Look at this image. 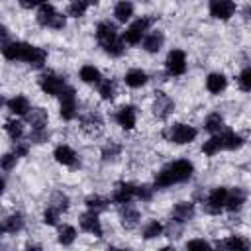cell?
<instances>
[{
    "instance_id": "cell-1",
    "label": "cell",
    "mask_w": 251,
    "mask_h": 251,
    "mask_svg": "<svg viewBox=\"0 0 251 251\" xmlns=\"http://www.w3.org/2000/svg\"><path fill=\"white\" fill-rule=\"evenodd\" d=\"M192 163L188 161H175L171 165H167L165 169H161L155 176V186H171L176 182H184L192 176Z\"/></svg>"
},
{
    "instance_id": "cell-2",
    "label": "cell",
    "mask_w": 251,
    "mask_h": 251,
    "mask_svg": "<svg viewBox=\"0 0 251 251\" xmlns=\"http://www.w3.org/2000/svg\"><path fill=\"white\" fill-rule=\"evenodd\" d=\"M37 22L45 27L61 29L65 27V16H61L51 4H39L37 6Z\"/></svg>"
},
{
    "instance_id": "cell-3",
    "label": "cell",
    "mask_w": 251,
    "mask_h": 251,
    "mask_svg": "<svg viewBox=\"0 0 251 251\" xmlns=\"http://www.w3.org/2000/svg\"><path fill=\"white\" fill-rule=\"evenodd\" d=\"M163 135L173 143H190L196 137V129L186 124H175L169 129H165Z\"/></svg>"
},
{
    "instance_id": "cell-4",
    "label": "cell",
    "mask_w": 251,
    "mask_h": 251,
    "mask_svg": "<svg viewBox=\"0 0 251 251\" xmlns=\"http://www.w3.org/2000/svg\"><path fill=\"white\" fill-rule=\"evenodd\" d=\"M151 24H153V18H139V20H135V22L126 29V33H124V39H122V41L131 43V45L139 43V41H141V37H143V33H145V29H147Z\"/></svg>"
},
{
    "instance_id": "cell-5",
    "label": "cell",
    "mask_w": 251,
    "mask_h": 251,
    "mask_svg": "<svg viewBox=\"0 0 251 251\" xmlns=\"http://www.w3.org/2000/svg\"><path fill=\"white\" fill-rule=\"evenodd\" d=\"M29 47H31L29 43L12 41V43H4L2 45V53L10 61H25L27 59V53H29Z\"/></svg>"
},
{
    "instance_id": "cell-6",
    "label": "cell",
    "mask_w": 251,
    "mask_h": 251,
    "mask_svg": "<svg viewBox=\"0 0 251 251\" xmlns=\"http://www.w3.org/2000/svg\"><path fill=\"white\" fill-rule=\"evenodd\" d=\"M226 194H227V188H222V186L214 188L208 194L206 202H204V210L208 214H220L222 208H224V204H226Z\"/></svg>"
},
{
    "instance_id": "cell-7",
    "label": "cell",
    "mask_w": 251,
    "mask_h": 251,
    "mask_svg": "<svg viewBox=\"0 0 251 251\" xmlns=\"http://www.w3.org/2000/svg\"><path fill=\"white\" fill-rule=\"evenodd\" d=\"M61 96V116L65 120H73L76 116V100H75V90L71 86H65Z\"/></svg>"
},
{
    "instance_id": "cell-8",
    "label": "cell",
    "mask_w": 251,
    "mask_h": 251,
    "mask_svg": "<svg viewBox=\"0 0 251 251\" xmlns=\"http://www.w3.org/2000/svg\"><path fill=\"white\" fill-rule=\"evenodd\" d=\"M39 86H41L43 92L53 94V96H59L63 92V88H65V82L55 73H43L39 76Z\"/></svg>"
},
{
    "instance_id": "cell-9",
    "label": "cell",
    "mask_w": 251,
    "mask_h": 251,
    "mask_svg": "<svg viewBox=\"0 0 251 251\" xmlns=\"http://www.w3.org/2000/svg\"><path fill=\"white\" fill-rule=\"evenodd\" d=\"M165 67L171 75H182L186 71V57L180 49H173L169 55H167V61H165Z\"/></svg>"
},
{
    "instance_id": "cell-10",
    "label": "cell",
    "mask_w": 251,
    "mask_h": 251,
    "mask_svg": "<svg viewBox=\"0 0 251 251\" xmlns=\"http://www.w3.org/2000/svg\"><path fill=\"white\" fill-rule=\"evenodd\" d=\"M235 12V4L229 2V0H212L210 2V14L214 18H220V20H227L231 18Z\"/></svg>"
},
{
    "instance_id": "cell-11",
    "label": "cell",
    "mask_w": 251,
    "mask_h": 251,
    "mask_svg": "<svg viewBox=\"0 0 251 251\" xmlns=\"http://www.w3.org/2000/svg\"><path fill=\"white\" fill-rule=\"evenodd\" d=\"M133 196H135V184H131V182H120L118 188L114 190L112 200L116 204H129Z\"/></svg>"
},
{
    "instance_id": "cell-12",
    "label": "cell",
    "mask_w": 251,
    "mask_h": 251,
    "mask_svg": "<svg viewBox=\"0 0 251 251\" xmlns=\"http://www.w3.org/2000/svg\"><path fill=\"white\" fill-rule=\"evenodd\" d=\"M175 104L173 100L165 94V92H157V98H155V104H153V112L157 118H167L171 112H173Z\"/></svg>"
},
{
    "instance_id": "cell-13",
    "label": "cell",
    "mask_w": 251,
    "mask_h": 251,
    "mask_svg": "<svg viewBox=\"0 0 251 251\" xmlns=\"http://www.w3.org/2000/svg\"><path fill=\"white\" fill-rule=\"evenodd\" d=\"M96 37H98V41H100V45H106V43H110L112 39H116L118 37V29H116V25L112 24V22H100L98 24V27H96Z\"/></svg>"
},
{
    "instance_id": "cell-14",
    "label": "cell",
    "mask_w": 251,
    "mask_h": 251,
    "mask_svg": "<svg viewBox=\"0 0 251 251\" xmlns=\"http://www.w3.org/2000/svg\"><path fill=\"white\" fill-rule=\"evenodd\" d=\"M80 227H82L84 231H88V233L96 235V237H100V235H102L100 220H98V216H96V214H92V212H86V214H82V216H80Z\"/></svg>"
},
{
    "instance_id": "cell-15",
    "label": "cell",
    "mask_w": 251,
    "mask_h": 251,
    "mask_svg": "<svg viewBox=\"0 0 251 251\" xmlns=\"http://www.w3.org/2000/svg\"><path fill=\"white\" fill-rule=\"evenodd\" d=\"M116 122L124 127V129H131L135 126V108L133 106H124L118 110L116 114Z\"/></svg>"
},
{
    "instance_id": "cell-16",
    "label": "cell",
    "mask_w": 251,
    "mask_h": 251,
    "mask_svg": "<svg viewBox=\"0 0 251 251\" xmlns=\"http://www.w3.org/2000/svg\"><path fill=\"white\" fill-rule=\"evenodd\" d=\"M82 129L90 135H100L104 129V122L98 114H88L86 118H82Z\"/></svg>"
},
{
    "instance_id": "cell-17",
    "label": "cell",
    "mask_w": 251,
    "mask_h": 251,
    "mask_svg": "<svg viewBox=\"0 0 251 251\" xmlns=\"http://www.w3.org/2000/svg\"><path fill=\"white\" fill-rule=\"evenodd\" d=\"M55 159H57V163L67 165V167H76L78 165L76 163V153L69 145H59L55 149Z\"/></svg>"
},
{
    "instance_id": "cell-18",
    "label": "cell",
    "mask_w": 251,
    "mask_h": 251,
    "mask_svg": "<svg viewBox=\"0 0 251 251\" xmlns=\"http://www.w3.org/2000/svg\"><path fill=\"white\" fill-rule=\"evenodd\" d=\"M245 202V192L241 190V188H231V190H227V194H226V208L227 210H231V212H235V210H239L241 208V204Z\"/></svg>"
},
{
    "instance_id": "cell-19",
    "label": "cell",
    "mask_w": 251,
    "mask_h": 251,
    "mask_svg": "<svg viewBox=\"0 0 251 251\" xmlns=\"http://www.w3.org/2000/svg\"><path fill=\"white\" fill-rule=\"evenodd\" d=\"M194 216V206L190 202H178L175 208H173V220L175 222H186Z\"/></svg>"
},
{
    "instance_id": "cell-20",
    "label": "cell",
    "mask_w": 251,
    "mask_h": 251,
    "mask_svg": "<svg viewBox=\"0 0 251 251\" xmlns=\"http://www.w3.org/2000/svg\"><path fill=\"white\" fill-rule=\"evenodd\" d=\"M226 76L222 75V73H212V75H208V78H206V88L212 92V94H220L224 88H226Z\"/></svg>"
},
{
    "instance_id": "cell-21",
    "label": "cell",
    "mask_w": 251,
    "mask_h": 251,
    "mask_svg": "<svg viewBox=\"0 0 251 251\" xmlns=\"http://www.w3.org/2000/svg\"><path fill=\"white\" fill-rule=\"evenodd\" d=\"M27 116V122L33 126V129H45V124H47V112L43 108H33L31 112L25 114Z\"/></svg>"
},
{
    "instance_id": "cell-22",
    "label": "cell",
    "mask_w": 251,
    "mask_h": 251,
    "mask_svg": "<svg viewBox=\"0 0 251 251\" xmlns=\"http://www.w3.org/2000/svg\"><path fill=\"white\" fill-rule=\"evenodd\" d=\"M120 220H122V226H124L126 229H133V227H137V224H139V212L133 210V208H129V206H126V208L122 210V214H120Z\"/></svg>"
},
{
    "instance_id": "cell-23",
    "label": "cell",
    "mask_w": 251,
    "mask_h": 251,
    "mask_svg": "<svg viewBox=\"0 0 251 251\" xmlns=\"http://www.w3.org/2000/svg\"><path fill=\"white\" fill-rule=\"evenodd\" d=\"M218 137H220L222 149H237V147L243 143V139H241L237 133L229 131V129H224V131H222V135H218Z\"/></svg>"
},
{
    "instance_id": "cell-24",
    "label": "cell",
    "mask_w": 251,
    "mask_h": 251,
    "mask_svg": "<svg viewBox=\"0 0 251 251\" xmlns=\"http://www.w3.org/2000/svg\"><path fill=\"white\" fill-rule=\"evenodd\" d=\"M147 82V75L141 71V69H131L126 73V84L131 86V88H139Z\"/></svg>"
},
{
    "instance_id": "cell-25",
    "label": "cell",
    "mask_w": 251,
    "mask_h": 251,
    "mask_svg": "<svg viewBox=\"0 0 251 251\" xmlns=\"http://www.w3.org/2000/svg\"><path fill=\"white\" fill-rule=\"evenodd\" d=\"M8 108H10V112H14L18 116H25L29 112V102L25 96H14L8 100Z\"/></svg>"
},
{
    "instance_id": "cell-26",
    "label": "cell",
    "mask_w": 251,
    "mask_h": 251,
    "mask_svg": "<svg viewBox=\"0 0 251 251\" xmlns=\"http://www.w3.org/2000/svg\"><path fill=\"white\" fill-rule=\"evenodd\" d=\"M80 78H82L84 82H88V84H100V82H102L100 71H98L96 67H92V65H84V67L80 69Z\"/></svg>"
},
{
    "instance_id": "cell-27",
    "label": "cell",
    "mask_w": 251,
    "mask_h": 251,
    "mask_svg": "<svg viewBox=\"0 0 251 251\" xmlns=\"http://www.w3.org/2000/svg\"><path fill=\"white\" fill-rule=\"evenodd\" d=\"M45 59H47V53H45V49L31 45V47H29V53H27V59H25V63H29L31 67H41V65L45 63Z\"/></svg>"
},
{
    "instance_id": "cell-28",
    "label": "cell",
    "mask_w": 251,
    "mask_h": 251,
    "mask_svg": "<svg viewBox=\"0 0 251 251\" xmlns=\"http://www.w3.org/2000/svg\"><path fill=\"white\" fill-rule=\"evenodd\" d=\"M114 16L118 22H127L133 16V4L131 2H118L114 8Z\"/></svg>"
},
{
    "instance_id": "cell-29",
    "label": "cell",
    "mask_w": 251,
    "mask_h": 251,
    "mask_svg": "<svg viewBox=\"0 0 251 251\" xmlns=\"http://www.w3.org/2000/svg\"><path fill=\"white\" fill-rule=\"evenodd\" d=\"M161 45H163V33H159V31H153L143 39V47L149 53H157L161 49Z\"/></svg>"
},
{
    "instance_id": "cell-30",
    "label": "cell",
    "mask_w": 251,
    "mask_h": 251,
    "mask_svg": "<svg viewBox=\"0 0 251 251\" xmlns=\"http://www.w3.org/2000/svg\"><path fill=\"white\" fill-rule=\"evenodd\" d=\"M22 226H24L22 216L14 214V216H8V218H4V220H2L0 229H2V231H10V233H14V231H20V229H22Z\"/></svg>"
},
{
    "instance_id": "cell-31",
    "label": "cell",
    "mask_w": 251,
    "mask_h": 251,
    "mask_svg": "<svg viewBox=\"0 0 251 251\" xmlns=\"http://www.w3.org/2000/svg\"><path fill=\"white\" fill-rule=\"evenodd\" d=\"M224 241H226V249L227 251H249V241L245 237H241V235H231V237H227Z\"/></svg>"
},
{
    "instance_id": "cell-32",
    "label": "cell",
    "mask_w": 251,
    "mask_h": 251,
    "mask_svg": "<svg viewBox=\"0 0 251 251\" xmlns=\"http://www.w3.org/2000/svg\"><path fill=\"white\" fill-rule=\"evenodd\" d=\"M106 206H108V200H106V198H102V196H98V194H94V196H88V198H86V208H88V212H92V214L104 212V210H106Z\"/></svg>"
},
{
    "instance_id": "cell-33",
    "label": "cell",
    "mask_w": 251,
    "mask_h": 251,
    "mask_svg": "<svg viewBox=\"0 0 251 251\" xmlns=\"http://www.w3.org/2000/svg\"><path fill=\"white\" fill-rule=\"evenodd\" d=\"M204 127H206V131H210V133H220V131L224 129V120H222V116H220V114H210V116L206 118Z\"/></svg>"
},
{
    "instance_id": "cell-34",
    "label": "cell",
    "mask_w": 251,
    "mask_h": 251,
    "mask_svg": "<svg viewBox=\"0 0 251 251\" xmlns=\"http://www.w3.org/2000/svg\"><path fill=\"white\" fill-rule=\"evenodd\" d=\"M6 131H8V135H10L14 141H18V139L24 135V126H22L18 120H8V122H6Z\"/></svg>"
},
{
    "instance_id": "cell-35",
    "label": "cell",
    "mask_w": 251,
    "mask_h": 251,
    "mask_svg": "<svg viewBox=\"0 0 251 251\" xmlns=\"http://www.w3.org/2000/svg\"><path fill=\"white\" fill-rule=\"evenodd\" d=\"M102 47H104V51H106L108 55H112V57H120V55L124 53V41H122L120 37L112 39L110 43H106V45H102Z\"/></svg>"
},
{
    "instance_id": "cell-36",
    "label": "cell",
    "mask_w": 251,
    "mask_h": 251,
    "mask_svg": "<svg viewBox=\"0 0 251 251\" xmlns=\"http://www.w3.org/2000/svg\"><path fill=\"white\" fill-rule=\"evenodd\" d=\"M75 237H76V231H75L73 226H63V227L59 229V243L71 245V243L75 241Z\"/></svg>"
},
{
    "instance_id": "cell-37",
    "label": "cell",
    "mask_w": 251,
    "mask_h": 251,
    "mask_svg": "<svg viewBox=\"0 0 251 251\" xmlns=\"http://www.w3.org/2000/svg\"><path fill=\"white\" fill-rule=\"evenodd\" d=\"M161 233H163V226H161L157 220L149 222V224L145 226V229H143V237H145V239H153V237H159Z\"/></svg>"
},
{
    "instance_id": "cell-38",
    "label": "cell",
    "mask_w": 251,
    "mask_h": 251,
    "mask_svg": "<svg viewBox=\"0 0 251 251\" xmlns=\"http://www.w3.org/2000/svg\"><path fill=\"white\" fill-rule=\"evenodd\" d=\"M67 206H69V198H67L63 192H55V194L51 196V208H55L57 212L67 210Z\"/></svg>"
},
{
    "instance_id": "cell-39",
    "label": "cell",
    "mask_w": 251,
    "mask_h": 251,
    "mask_svg": "<svg viewBox=\"0 0 251 251\" xmlns=\"http://www.w3.org/2000/svg\"><path fill=\"white\" fill-rule=\"evenodd\" d=\"M88 6H90L88 2H71L69 8H67V14L73 16V18H78V16H82L86 12Z\"/></svg>"
},
{
    "instance_id": "cell-40",
    "label": "cell",
    "mask_w": 251,
    "mask_h": 251,
    "mask_svg": "<svg viewBox=\"0 0 251 251\" xmlns=\"http://www.w3.org/2000/svg\"><path fill=\"white\" fill-rule=\"evenodd\" d=\"M222 149V143H220V137H212V139H208L204 145H202V151L206 153V155H216L218 151Z\"/></svg>"
},
{
    "instance_id": "cell-41",
    "label": "cell",
    "mask_w": 251,
    "mask_h": 251,
    "mask_svg": "<svg viewBox=\"0 0 251 251\" xmlns=\"http://www.w3.org/2000/svg\"><path fill=\"white\" fill-rule=\"evenodd\" d=\"M98 90H100V96H102L104 100H110V98L114 96V82L102 80V82L98 84Z\"/></svg>"
},
{
    "instance_id": "cell-42",
    "label": "cell",
    "mask_w": 251,
    "mask_h": 251,
    "mask_svg": "<svg viewBox=\"0 0 251 251\" xmlns=\"http://www.w3.org/2000/svg\"><path fill=\"white\" fill-rule=\"evenodd\" d=\"M186 251H212V247L204 239H192L186 243Z\"/></svg>"
},
{
    "instance_id": "cell-43",
    "label": "cell",
    "mask_w": 251,
    "mask_h": 251,
    "mask_svg": "<svg viewBox=\"0 0 251 251\" xmlns=\"http://www.w3.org/2000/svg\"><path fill=\"white\" fill-rule=\"evenodd\" d=\"M120 149H122V147H120L118 143L110 141V143L102 149V157H104V159H114V157H118V155H120Z\"/></svg>"
},
{
    "instance_id": "cell-44",
    "label": "cell",
    "mask_w": 251,
    "mask_h": 251,
    "mask_svg": "<svg viewBox=\"0 0 251 251\" xmlns=\"http://www.w3.org/2000/svg\"><path fill=\"white\" fill-rule=\"evenodd\" d=\"M239 86L247 92V90H251V69L249 67H245L243 71H241V75H239Z\"/></svg>"
},
{
    "instance_id": "cell-45",
    "label": "cell",
    "mask_w": 251,
    "mask_h": 251,
    "mask_svg": "<svg viewBox=\"0 0 251 251\" xmlns=\"http://www.w3.org/2000/svg\"><path fill=\"white\" fill-rule=\"evenodd\" d=\"M16 159H18V157H16L14 153H6V155L0 157V167H2L4 171H10V169H14Z\"/></svg>"
},
{
    "instance_id": "cell-46",
    "label": "cell",
    "mask_w": 251,
    "mask_h": 251,
    "mask_svg": "<svg viewBox=\"0 0 251 251\" xmlns=\"http://www.w3.org/2000/svg\"><path fill=\"white\" fill-rule=\"evenodd\" d=\"M135 196L141 198V200H151L153 196V188L147 186V184H141V186H135Z\"/></svg>"
},
{
    "instance_id": "cell-47",
    "label": "cell",
    "mask_w": 251,
    "mask_h": 251,
    "mask_svg": "<svg viewBox=\"0 0 251 251\" xmlns=\"http://www.w3.org/2000/svg\"><path fill=\"white\" fill-rule=\"evenodd\" d=\"M57 218H59V212H57L55 208H51V206L43 212V222H45V224H49V226L57 224Z\"/></svg>"
},
{
    "instance_id": "cell-48",
    "label": "cell",
    "mask_w": 251,
    "mask_h": 251,
    "mask_svg": "<svg viewBox=\"0 0 251 251\" xmlns=\"http://www.w3.org/2000/svg\"><path fill=\"white\" fill-rule=\"evenodd\" d=\"M47 137H49V133L45 129H31V135H29V139L35 143H43V141H47Z\"/></svg>"
},
{
    "instance_id": "cell-49",
    "label": "cell",
    "mask_w": 251,
    "mask_h": 251,
    "mask_svg": "<svg viewBox=\"0 0 251 251\" xmlns=\"http://www.w3.org/2000/svg\"><path fill=\"white\" fill-rule=\"evenodd\" d=\"M14 155L16 157H25L27 155V145L25 143H18L16 149H14Z\"/></svg>"
},
{
    "instance_id": "cell-50",
    "label": "cell",
    "mask_w": 251,
    "mask_h": 251,
    "mask_svg": "<svg viewBox=\"0 0 251 251\" xmlns=\"http://www.w3.org/2000/svg\"><path fill=\"white\" fill-rule=\"evenodd\" d=\"M167 233H169L171 237H178L180 227H173V224H169V226H167Z\"/></svg>"
},
{
    "instance_id": "cell-51",
    "label": "cell",
    "mask_w": 251,
    "mask_h": 251,
    "mask_svg": "<svg viewBox=\"0 0 251 251\" xmlns=\"http://www.w3.org/2000/svg\"><path fill=\"white\" fill-rule=\"evenodd\" d=\"M6 37H8V29L0 24V41H6Z\"/></svg>"
},
{
    "instance_id": "cell-52",
    "label": "cell",
    "mask_w": 251,
    "mask_h": 251,
    "mask_svg": "<svg viewBox=\"0 0 251 251\" xmlns=\"http://www.w3.org/2000/svg\"><path fill=\"white\" fill-rule=\"evenodd\" d=\"M24 251H41V245H37V243H33V245H27Z\"/></svg>"
},
{
    "instance_id": "cell-53",
    "label": "cell",
    "mask_w": 251,
    "mask_h": 251,
    "mask_svg": "<svg viewBox=\"0 0 251 251\" xmlns=\"http://www.w3.org/2000/svg\"><path fill=\"white\" fill-rule=\"evenodd\" d=\"M20 4H22L24 8H35V6H39L37 2H20Z\"/></svg>"
},
{
    "instance_id": "cell-54",
    "label": "cell",
    "mask_w": 251,
    "mask_h": 251,
    "mask_svg": "<svg viewBox=\"0 0 251 251\" xmlns=\"http://www.w3.org/2000/svg\"><path fill=\"white\" fill-rule=\"evenodd\" d=\"M4 186H6V184H4V180H2V178H0V194H2V192H4Z\"/></svg>"
},
{
    "instance_id": "cell-55",
    "label": "cell",
    "mask_w": 251,
    "mask_h": 251,
    "mask_svg": "<svg viewBox=\"0 0 251 251\" xmlns=\"http://www.w3.org/2000/svg\"><path fill=\"white\" fill-rule=\"evenodd\" d=\"M161 251H175V249H173V247H163Z\"/></svg>"
},
{
    "instance_id": "cell-56",
    "label": "cell",
    "mask_w": 251,
    "mask_h": 251,
    "mask_svg": "<svg viewBox=\"0 0 251 251\" xmlns=\"http://www.w3.org/2000/svg\"><path fill=\"white\" fill-rule=\"evenodd\" d=\"M112 251H131V249H112Z\"/></svg>"
},
{
    "instance_id": "cell-57",
    "label": "cell",
    "mask_w": 251,
    "mask_h": 251,
    "mask_svg": "<svg viewBox=\"0 0 251 251\" xmlns=\"http://www.w3.org/2000/svg\"><path fill=\"white\" fill-rule=\"evenodd\" d=\"M2 104H4V98H2V96H0V106H2Z\"/></svg>"
}]
</instances>
